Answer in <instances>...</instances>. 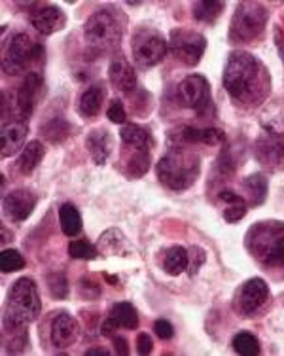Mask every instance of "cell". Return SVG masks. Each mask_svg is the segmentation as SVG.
<instances>
[{
  "label": "cell",
  "instance_id": "24",
  "mask_svg": "<svg viewBox=\"0 0 284 356\" xmlns=\"http://www.w3.org/2000/svg\"><path fill=\"white\" fill-rule=\"evenodd\" d=\"M244 190L249 193V203L250 205H262L267 197V178L262 172H254L247 177L243 182Z\"/></svg>",
  "mask_w": 284,
  "mask_h": 356
},
{
  "label": "cell",
  "instance_id": "38",
  "mask_svg": "<svg viewBox=\"0 0 284 356\" xmlns=\"http://www.w3.org/2000/svg\"><path fill=\"white\" fill-rule=\"evenodd\" d=\"M153 332H156V336L160 337V339H163V341H167V339H173L174 336L173 324H171L169 321H163V318L156 321V324H153Z\"/></svg>",
  "mask_w": 284,
  "mask_h": 356
},
{
  "label": "cell",
  "instance_id": "14",
  "mask_svg": "<svg viewBox=\"0 0 284 356\" xmlns=\"http://www.w3.org/2000/svg\"><path fill=\"white\" fill-rule=\"evenodd\" d=\"M256 158L262 165L277 167L284 161V140L277 133H264L256 140Z\"/></svg>",
  "mask_w": 284,
  "mask_h": 356
},
{
  "label": "cell",
  "instance_id": "4",
  "mask_svg": "<svg viewBox=\"0 0 284 356\" xmlns=\"http://www.w3.org/2000/svg\"><path fill=\"white\" fill-rule=\"evenodd\" d=\"M40 311L42 303L35 281L28 277L17 279L8 294V321L17 322V324H28L40 315Z\"/></svg>",
  "mask_w": 284,
  "mask_h": 356
},
{
  "label": "cell",
  "instance_id": "29",
  "mask_svg": "<svg viewBox=\"0 0 284 356\" xmlns=\"http://www.w3.org/2000/svg\"><path fill=\"white\" fill-rule=\"evenodd\" d=\"M224 12V2H197L194 4V17L203 23H215Z\"/></svg>",
  "mask_w": 284,
  "mask_h": 356
},
{
  "label": "cell",
  "instance_id": "16",
  "mask_svg": "<svg viewBox=\"0 0 284 356\" xmlns=\"http://www.w3.org/2000/svg\"><path fill=\"white\" fill-rule=\"evenodd\" d=\"M80 336L78 322L69 315V313H59L51 322V343L57 349H67L74 345Z\"/></svg>",
  "mask_w": 284,
  "mask_h": 356
},
{
  "label": "cell",
  "instance_id": "7",
  "mask_svg": "<svg viewBox=\"0 0 284 356\" xmlns=\"http://www.w3.org/2000/svg\"><path fill=\"white\" fill-rule=\"evenodd\" d=\"M267 23V10L262 4L244 2L237 6V12L231 21L229 38L235 42H254L264 33Z\"/></svg>",
  "mask_w": 284,
  "mask_h": 356
},
{
  "label": "cell",
  "instance_id": "6",
  "mask_svg": "<svg viewBox=\"0 0 284 356\" xmlns=\"http://www.w3.org/2000/svg\"><path fill=\"white\" fill-rule=\"evenodd\" d=\"M83 36L87 42V48L99 55L119 44L122 29L116 15L110 14V10H99L85 21Z\"/></svg>",
  "mask_w": 284,
  "mask_h": 356
},
{
  "label": "cell",
  "instance_id": "35",
  "mask_svg": "<svg viewBox=\"0 0 284 356\" xmlns=\"http://www.w3.org/2000/svg\"><path fill=\"white\" fill-rule=\"evenodd\" d=\"M207 260V254L205 250L199 247H192L190 248V264H187V271H190V277H194L199 271V267L205 264Z\"/></svg>",
  "mask_w": 284,
  "mask_h": 356
},
{
  "label": "cell",
  "instance_id": "5",
  "mask_svg": "<svg viewBox=\"0 0 284 356\" xmlns=\"http://www.w3.org/2000/svg\"><path fill=\"white\" fill-rule=\"evenodd\" d=\"M44 59V46L27 33H17L12 36L2 59L6 74H23Z\"/></svg>",
  "mask_w": 284,
  "mask_h": 356
},
{
  "label": "cell",
  "instance_id": "37",
  "mask_svg": "<svg viewBox=\"0 0 284 356\" xmlns=\"http://www.w3.org/2000/svg\"><path fill=\"white\" fill-rule=\"evenodd\" d=\"M106 116L110 120L112 124H125V120H127V114H125L124 103L122 101H112L108 110H106Z\"/></svg>",
  "mask_w": 284,
  "mask_h": 356
},
{
  "label": "cell",
  "instance_id": "28",
  "mask_svg": "<svg viewBox=\"0 0 284 356\" xmlns=\"http://www.w3.org/2000/svg\"><path fill=\"white\" fill-rule=\"evenodd\" d=\"M40 131L44 133V137L48 138L49 143H62L65 138L70 135V124L67 120H62V118H53L51 122L40 127Z\"/></svg>",
  "mask_w": 284,
  "mask_h": 356
},
{
  "label": "cell",
  "instance_id": "32",
  "mask_svg": "<svg viewBox=\"0 0 284 356\" xmlns=\"http://www.w3.org/2000/svg\"><path fill=\"white\" fill-rule=\"evenodd\" d=\"M0 267H2L4 273H14V271H19V269L25 267V260H23L19 250L6 248V250H2V254H0Z\"/></svg>",
  "mask_w": 284,
  "mask_h": 356
},
{
  "label": "cell",
  "instance_id": "34",
  "mask_svg": "<svg viewBox=\"0 0 284 356\" xmlns=\"http://www.w3.org/2000/svg\"><path fill=\"white\" fill-rule=\"evenodd\" d=\"M224 140H226L224 131L216 129V127H205L199 135V143L208 144V146H218V144H224Z\"/></svg>",
  "mask_w": 284,
  "mask_h": 356
},
{
  "label": "cell",
  "instance_id": "41",
  "mask_svg": "<svg viewBox=\"0 0 284 356\" xmlns=\"http://www.w3.org/2000/svg\"><path fill=\"white\" fill-rule=\"evenodd\" d=\"M220 201H224V203H229V205H237V203H247L241 195H237V193L229 192V190H224V192H220Z\"/></svg>",
  "mask_w": 284,
  "mask_h": 356
},
{
  "label": "cell",
  "instance_id": "13",
  "mask_svg": "<svg viewBox=\"0 0 284 356\" xmlns=\"http://www.w3.org/2000/svg\"><path fill=\"white\" fill-rule=\"evenodd\" d=\"M31 25L44 36H49L62 31L67 25V15L62 14L61 8L57 6H44L35 10L31 14Z\"/></svg>",
  "mask_w": 284,
  "mask_h": 356
},
{
  "label": "cell",
  "instance_id": "20",
  "mask_svg": "<svg viewBox=\"0 0 284 356\" xmlns=\"http://www.w3.org/2000/svg\"><path fill=\"white\" fill-rule=\"evenodd\" d=\"M104 97H106V89L103 83H93L90 88L85 89L78 101V110L80 114L85 118H95L103 108Z\"/></svg>",
  "mask_w": 284,
  "mask_h": 356
},
{
  "label": "cell",
  "instance_id": "36",
  "mask_svg": "<svg viewBox=\"0 0 284 356\" xmlns=\"http://www.w3.org/2000/svg\"><path fill=\"white\" fill-rule=\"evenodd\" d=\"M247 203H237V205H229L228 209H224V220L229 224H235L241 218L247 216Z\"/></svg>",
  "mask_w": 284,
  "mask_h": 356
},
{
  "label": "cell",
  "instance_id": "31",
  "mask_svg": "<svg viewBox=\"0 0 284 356\" xmlns=\"http://www.w3.org/2000/svg\"><path fill=\"white\" fill-rule=\"evenodd\" d=\"M69 256L74 260H95L97 248L85 239H74L69 243Z\"/></svg>",
  "mask_w": 284,
  "mask_h": 356
},
{
  "label": "cell",
  "instance_id": "23",
  "mask_svg": "<svg viewBox=\"0 0 284 356\" xmlns=\"http://www.w3.org/2000/svg\"><path fill=\"white\" fill-rule=\"evenodd\" d=\"M187 264H190V254H187V250L184 247H171L165 252L163 267H165V271L169 275L178 277V275L186 271Z\"/></svg>",
  "mask_w": 284,
  "mask_h": 356
},
{
  "label": "cell",
  "instance_id": "40",
  "mask_svg": "<svg viewBox=\"0 0 284 356\" xmlns=\"http://www.w3.org/2000/svg\"><path fill=\"white\" fill-rule=\"evenodd\" d=\"M112 341H114V349H116V355H119V356L129 355V345H127V341H125V337L112 336Z\"/></svg>",
  "mask_w": 284,
  "mask_h": 356
},
{
  "label": "cell",
  "instance_id": "27",
  "mask_svg": "<svg viewBox=\"0 0 284 356\" xmlns=\"http://www.w3.org/2000/svg\"><path fill=\"white\" fill-rule=\"evenodd\" d=\"M119 137L127 146L133 148H148V131L137 124L124 125L119 131Z\"/></svg>",
  "mask_w": 284,
  "mask_h": 356
},
{
  "label": "cell",
  "instance_id": "22",
  "mask_svg": "<svg viewBox=\"0 0 284 356\" xmlns=\"http://www.w3.org/2000/svg\"><path fill=\"white\" fill-rule=\"evenodd\" d=\"M59 222H61V229L67 237H76L78 233L82 232V216L72 203H65L59 209Z\"/></svg>",
  "mask_w": 284,
  "mask_h": 356
},
{
  "label": "cell",
  "instance_id": "17",
  "mask_svg": "<svg viewBox=\"0 0 284 356\" xmlns=\"http://www.w3.org/2000/svg\"><path fill=\"white\" fill-rule=\"evenodd\" d=\"M2 158L14 156L21 148H25V138H27V125L23 122H14V124L2 127Z\"/></svg>",
  "mask_w": 284,
  "mask_h": 356
},
{
  "label": "cell",
  "instance_id": "33",
  "mask_svg": "<svg viewBox=\"0 0 284 356\" xmlns=\"http://www.w3.org/2000/svg\"><path fill=\"white\" fill-rule=\"evenodd\" d=\"M48 288L53 298L57 300H65L69 296V282L67 277L62 273H51L48 277Z\"/></svg>",
  "mask_w": 284,
  "mask_h": 356
},
{
  "label": "cell",
  "instance_id": "19",
  "mask_svg": "<svg viewBox=\"0 0 284 356\" xmlns=\"http://www.w3.org/2000/svg\"><path fill=\"white\" fill-rule=\"evenodd\" d=\"M108 78H110L112 86L119 91H124V93H129L137 88V74L131 69V65L124 59H116V61L110 63Z\"/></svg>",
  "mask_w": 284,
  "mask_h": 356
},
{
  "label": "cell",
  "instance_id": "42",
  "mask_svg": "<svg viewBox=\"0 0 284 356\" xmlns=\"http://www.w3.org/2000/svg\"><path fill=\"white\" fill-rule=\"evenodd\" d=\"M118 328H119L118 322L108 316V318H106V321L103 322V326H101V334H103V336L112 337V336H114V332H116V330H118Z\"/></svg>",
  "mask_w": 284,
  "mask_h": 356
},
{
  "label": "cell",
  "instance_id": "18",
  "mask_svg": "<svg viewBox=\"0 0 284 356\" xmlns=\"http://www.w3.org/2000/svg\"><path fill=\"white\" fill-rule=\"evenodd\" d=\"M85 146H87V150H90L93 161H95L97 165H104L112 152L110 133L104 129V127H97V129H93L90 135H87Z\"/></svg>",
  "mask_w": 284,
  "mask_h": 356
},
{
  "label": "cell",
  "instance_id": "43",
  "mask_svg": "<svg viewBox=\"0 0 284 356\" xmlns=\"http://www.w3.org/2000/svg\"><path fill=\"white\" fill-rule=\"evenodd\" d=\"M85 355L87 356H95V355L106 356V355H110V353H108L106 349H103V347H99V349H87V353H85Z\"/></svg>",
  "mask_w": 284,
  "mask_h": 356
},
{
  "label": "cell",
  "instance_id": "8",
  "mask_svg": "<svg viewBox=\"0 0 284 356\" xmlns=\"http://www.w3.org/2000/svg\"><path fill=\"white\" fill-rule=\"evenodd\" d=\"M133 59L139 63L140 67L150 69L163 61L167 54V40L163 36L150 27H140L131 42Z\"/></svg>",
  "mask_w": 284,
  "mask_h": 356
},
{
  "label": "cell",
  "instance_id": "11",
  "mask_svg": "<svg viewBox=\"0 0 284 356\" xmlns=\"http://www.w3.org/2000/svg\"><path fill=\"white\" fill-rule=\"evenodd\" d=\"M267 300H269L267 282L264 279H260V277H254V279H249L243 286L239 288L235 298V307L244 316H252L260 311L262 305H265Z\"/></svg>",
  "mask_w": 284,
  "mask_h": 356
},
{
  "label": "cell",
  "instance_id": "39",
  "mask_svg": "<svg viewBox=\"0 0 284 356\" xmlns=\"http://www.w3.org/2000/svg\"><path fill=\"white\" fill-rule=\"evenodd\" d=\"M153 349V343H152V337L148 336V334H139V337H137V353L139 355H150Z\"/></svg>",
  "mask_w": 284,
  "mask_h": 356
},
{
  "label": "cell",
  "instance_id": "1",
  "mask_svg": "<svg viewBox=\"0 0 284 356\" xmlns=\"http://www.w3.org/2000/svg\"><path fill=\"white\" fill-rule=\"evenodd\" d=\"M264 69L254 55L233 51L224 69V88L235 101H250L256 91L264 89Z\"/></svg>",
  "mask_w": 284,
  "mask_h": 356
},
{
  "label": "cell",
  "instance_id": "15",
  "mask_svg": "<svg viewBox=\"0 0 284 356\" xmlns=\"http://www.w3.org/2000/svg\"><path fill=\"white\" fill-rule=\"evenodd\" d=\"M42 86H44V80H42V76L38 72H28L25 76V80H23L19 91H17V112H19V116L23 120L33 114Z\"/></svg>",
  "mask_w": 284,
  "mask_h": 356
},
{
  "label": "cell",
  "instance_id": "12",
  "mask_svg": "<svg viewBox=\"0 0 284 356\" xmlns=\"http://www.w3.org/2000/svg\"><path fill=\"white\" fill-rule=\"evenodd\" d=\"M4 214L14 222H23L27 220L36 207V197L25 188H17L14 192H10L4 197Z\"/></svg>",
  "mask_w": 284,
  "mask_h": 356
},
{
  "label": "cell",
  "instance_id": "10",
  "mask_svg": "<svg viewBox=\"0 0 284 356\" xmlns=\"http://www.w3.org/2000/svg\"><path fill=\"white\" fill-rule=\"evenodd\" d=\"M178 99L184 106L194 108L199 116H205L208 114V108H212L208 82L201 74H190L182 80L178 86Z\"/></svg>",
  "mask_w": 284,
  "mask_h": 356
},
{
  "label": "cell",
  "instance_id": "25",
  "mask_svg": "<svg viewBox=\"0 0 284 356\" xmlns=\"http://www.w3.org/2000/svg\"><path fill=\"white\" fill-rule=\"evenodd\" d=\"M110 318H114V321L118 322L119 328H127V330L139 328V315H137V309L133 307L131 303L119 302L116 303V305H112Z\"/></svg>",
  "mask_w": 284,
  "mask_h": 356
},
{
  "label": "cell",
  "instance_id": "26",
  "mask_svg": "<svg viewBox=\"0 0 284 356\" xmlns=\"http://www.w3.org/2000/svg\"><path fill=\"white\" fill-rule=\"evenodd\" d=\"M150 167V152L148 148H133V154L125 161V175L131 178L142 177Z\"/></svg>",
  "mask_w": 284,
  "mask_h": 356
},
{
  "label": "cell",
  "instance_id": "3",
  "mask_svg": "<svg viewBox=\"0 0 284 356\" xmlns=\"http://www.w3.org/2000/svg\"><path fill=\"white\" fill-rule=\"evenodd\" d=\"M158 177L169 190H187L199 177V158L186 152H171L160 159Z\"/></svg>",
  "mask_w": 284,
  "mask_h": 356
},
{
  "label": "cell",
  "instance_id": "2",
  "mask_svg": "<svg viewBox=\"0 0 284 356\" xmlns=\"http://www.w3.org/2000/svg\"><path fill=\"white\" fill-rule=\"evenodd\" d=\"M247 248L265 266L284 267V224L283 222H260L247 235Z\"/></svg>",
  "mask_w": 284,
  "mask_h": 356
},
{
  "label": "cell",
  "instance_id": "21",
  "mask_svg": "<svg viewBox=\"0 0 284 356\" xmlns=\"http://www.w3.org/2000/svg\"><path fill=\"white\" fill-rule=\"evenodd\" d=\"M44 156H46V150H44L42 143H38V140L28 143L17 159V169H19L21 175H31L40 165Z\"/></svg>",
  "mask_w": 284,
  "mask_h": 356
},
{
  "label": "cell",
  "instance_id": "30",
  "mask_svg": "<svg viewBox=\"0 0 284 356\" xmlns=\"http://www.w3.org/2000/svg\"><path fill=\"white\" fill-rule=\"evenodd\" d=\"M233 350L237 355L256 356L260 355V341L256 336H252L249 332H241L233 337Z\"/></svg>",
  "mask_w": 284,
  "mask_h": 356
},
{
  "label": "cell",
  "instance_id": "9",
  "mask_svg": "<svg viewBox=\"0 0 284 356\" xmlns=\"http://www.w3.org/2000/svg\"><path fill=\"white\" fill-rule=\"evenodd\" d=\"M171 51L176 59H181L187 67H195L201 61L205 48H207V40L205 36L194 31H186V29H178L171 33Z\"/></svg>",
  "mask_w": 284,
  "mask_h": 356
},
{
  "label": "cell",
  "instance_id": "44",
  "mask_svg": "<svg viewBox=\"0 0 284 356\" xmlns=\"http://www.w3.org/2000/svg\"><path fill=\"white\" fill-rule=\"evenodd\" d=\"M104 279L110 282L112 286H116V284H118V279H116V277H110V275H104Z\"/></svg>",
  "mask_w": 284,
  "mask_h": 356
}]
</instances>
